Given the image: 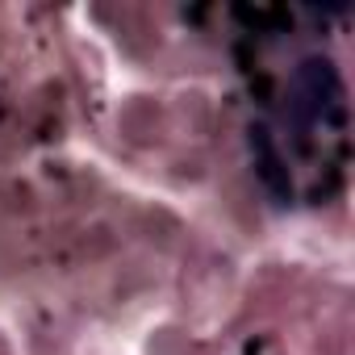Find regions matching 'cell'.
<instances>
[{
	"mask_svg": "<svg viewBox=\"0 0 355 355\" xmlns=\"http://www.w3.org/2000/svg\"><path fill=\"white\" fill-rule=\"evenodd\" d=\"M338 96V76L330 59H305L297 80H293V117L305 125L313 117H322L326 105H334Z\"/></svg>",
	"mask_w": 355,
	"mask_h": 355,
	"instance_id": "6da1fadb",
	"label": "cell"
},
{
	"mask_svg": "<svg viewBox=\"0 0 355 355\" xmlns=\"http://www.w3.org/2000/svg\"><path fill=\"white\" fill-rule=\"evenodd\" d=\"M251 155H255V167H259V180H263L280 201H288V197H293L288 167H284V159H280V150H276V142H272V134H268L263 125H251Z\"/></svg>",
	"mask_w": 355,
	"mask_h": 355,
	"instance_id": "7a4b0ae2",
	"label": "cell"
}]
</instances>
